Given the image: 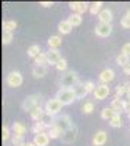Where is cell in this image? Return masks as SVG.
<instances>
[{
    "label": "cell",
    "instance_id": "1",
    "mask_svg": "<svg viewBox=\"0 0 130 146\" xmlns=\"http://www.w3.org/2000/svg\"><path fill=\"white\" fill-rule=\"evenodd\" d=\"M42 100V95L41 94H32L29 96H27L25 100H23L22 102V108H23V111H27V113H32L37 107H40V102Z\"/></svg>",
    "mask_w": 130,
    "mask_h": 146
},
{
    "label": "cell",
    "instance_id": "2",
    "mask_svg": "<svg viewBox=\"0 0 130 146\" xmlns=\"http://www.w3.org/2000/svg\"><path fill=\"white\" fill-rule=\"evenodd\" d=\"M78 83H79L78 73H76V72H73V70L66 72L64 75L62 76V79H60V85H62V88H66V89H73Z\"/></svg>",
    "mask_w": 130,
    "mask_h": 146
},
{
    "label": "cell",
    "instance_id": "3",
    "mask_svg": "<svg viewBox=\"0 0 130 146\" xmlns=\"http://www.w3.org/2000/svg\"><path fill=\"white\" fill-rule=\"evenodd\" d=\"M56 98L63 104V107H64V105H69V104H72L73 101L78 100L75 91H73V89H66V88H60V89H58L57 94H56Z\"/></svg>",
    "mask_w": 130,
    "mask_h": 146
},
{
    "label": "cell",
    "instance_id": "4",
    "mask_svg": "<svg viewBox=\"0 0 130 146\" xmlns=\"http://www.w3.org/2000/svg\"><path fill=\"white\" fill-rule=\"evenodd\" d=\"M62 107H63V104L58 101L57 98H51V100H48V101L45 102L44 110H45V113H47V114L56 115V114H58V113L62 111Z\"/></svg>",
    "mask_w": 130,
    "mask_h": 146
},
{
    "label": "cell",
    "instance_id": "5",
    "mask_svg": "<svg viewBox=\"0 0 130 146\" xmlns=\"http://www.w3.org/2000/svg\"><path fill=\"white\" fill-rule=\"evenodd\" d=\"M54 126H56L58 130H60L62 133H64V131H67L70 127L73 126V123H72V120H70L69 115L63 114V115H60V117H57V118H56Z\"/></svg>",
    "mask_w": 130,
    "mask_h": 146
},
{
    "label": "cell",
    "instance_id": "6",
    "mask_svg": "<svg viewBox=\"0 0 130 146\" xmlns=\"http://www.w3.org/2000/svg\"><path fill=\"white\" fill-rule=\"evenodd\" d=\"M22 82H23V78H22V73L21 72H10L9 75L6 76V83L9 85L10 88L21 86Z\"/></svg>",
    "mask_w": 130,
    "mask_h": 146
},
{
    "label": "cell",
    "instance_id": "7",
    "mask_svg": "<svg viewBox=\"0 0 130 146\" xmlns=\"http://www.w3.org/2000/svg\"><path fill=\"white\" fill-rule=\"evenodd\" d=\"M108 95H110V88H108V85H98V86L95 88V91H94V96H95V100L98 101H102L105 98H108Z\"/></svg>",
    "mask_w": 130,
    "mask_h": 146
},
{
    "label": "cell",
    "instance_id": "8",
    "mask_svg": "<svg viewBox=\"0 0 130 146\" xmlns=\"http://www.w3.org/2000/svg\"><path fill=\"white\" fill-rule=\"evenodd\" d=\"M111 32H113V25H111V23L99 22L98 25H97V28H95V34H97L98 36H102V38L108 36Z\"/></svg>",
    "mask_w": 130,
    "mask_h": 146
},
{
    "label": "cell",
    "instance_id": "9",
    "mask_svg": "<svg viewBox=\"0 0 130 146\" xmlns=\"http://www.w3.org/2000/svg\"><path fill=\"white\" fill-rule=\"evenodd\" d=\"M89 6L91 5H88L86 2H70L69 3V7L73 10V13H79V15L85 13V12L89 9Z\"/></svg>",
    "mask_w": 130,
    "mask_h": 146
},
{
    "label": "cell",
    "instance_id": "10",
    "mask_svg": "<svg viewBox=\"0 0 130 146\" xmlns=\"http://www.w3.org/2000/svg\"><path fill=\"white\" fill-rule=\"evenodd\" d=\"M76 135H78V129H76V126L73 124L67 131L63 133V136H62L63 143H67V145H69V143H73V142L76 140Z\"/></svg>",
    "mask_w": 130,
    "mask_h": 146
},
{
    "label": "cell",
    "instance_id": "11",
    "mask_svg": "<svg viewBox=\"0 0 130 146\" xmlns=\"http://www.w3.org/2000/svg\"><path fill=\"white\" fill-rule=\"evenodd\" d=\"M111 108L114 110L117 114L121 115V113H124L127 110V101H124L121 98H114L113 102H111Z\"/></svg>",
    "mask_w": 130,
    "mask_h": 146
},
{
    "label": "cell",
    "instance_id": "12",
    "mask_svg": "<svg viewBox=\"0 0 130 146\" xmlns=\"http://www.w3.org/2000/svg\"><path fill=\"white\" fill-rule=\"evenodd\" d=\"M98 78H99V82H101L102 85H108L111 80H114L115 73H114L113 69H105V70H102V72L99 73Z\"/></svg>",
    "mask_w": 130,
    "mask_h": 146
},
{
    "label": "cell",
    "instance_id": "13",
    "mask_svg": "<svg viewBox=\"0 0 130 146\" xmlns=\"http://www.w3.org/2000/svg\"><path fill=\"white\" fill-rule=\"evenodd\" d=\"M107 139H108L107 131L99 130V131H97L95 135H94L92 145H94V146H102V145H105V143H107Z\"/></svg>",
    "mask_w": 130,
    "mask_h": 146
},
{
    "label": "cell",
    "instance_id": "14",
    "mask_svg": "<svg viewBox=\"0 0 130 146\" xmlns=\"http://www.w3.org/2000/svg\"><path fill=\"white\" fill-rule=\"evenodd\" d=\"M37 146H47L50 143V136L47 131H42V133H38V135H34V140H32Z\"/></svg>",
    "mask_w": 130,
    "mask_h": 146
},
{
    "label": "cell",
    "instance_id": "15",
    "mask_svg": "<svg viewBox=\"0 0 130 146\" xmlns=\"http://www.w3.org/2000/svg\"><path fill=\"white\" fill-rule=\"evenodd\" d=\"M60 60H62V56L58 53V50H48L47 51V62H48V64L56 66Z\"/></svg>",
    "mask_w": 130,
    "mask_h": 146
},
{
    "label": "cell",
    "instance_id": "16",
    "mask_svg": "<svg viewBox=\"0 0 130 146\" xmlns=\"http://www.w3.org/2000/svg\"><path fill=\"white\" fill-rule=\"evenodd\" d=\"M12 131H13V135L25 137V135H27V126L23 123H21V121H15V123L12 124Z\"/></svg>",
    "mask_w": 130,
    "mask_h": 146
},
{
    "label": "cell",
    "instance_id": "17",
    "mask_svg": "<svg viewBox=\"0 0 130 146\" xmlns=\"http://www.w3.org/2000/svg\"><path fill=\"white\" fill-rule=\"evenodd\" d=\"M73 91H75V94H76V98H78V100H84L85 96L88 95V91H86V88H85V83H80V82L73 88Z\"/></svg>",
    "mask_w": 130,
    "mask_h": 146
},
{
    "label": "cell",
    "instance_id": "18",
    "mask_svg": "<svg viewBox=\"0 0 130 146\" xmlns=\"http://www.w3.org/2000/svg\"><path fill=\"white\" fill-rule=\"evenodd\" d=\"M98 19H99V22H104V23H111V21H113V12L110 9H102L101 13L98 15Z\"/></svg>",
    "mask_w": 130,
    "mask_h": 146
},
{
    "label": "cell",
    "instance_id": "19",
    "mask_svg": "<svg viewBox=\"0 0 130 146\" xmlns=\"http://www.w3.org/2000/svg\"><path fill=\"white\" fill-rule=\"evenodd\" d=\"M47 44H48L50 50H58V47L62 45V36H58V35H53V36H50V38H48Z\"/></svg>",
    "mask_w": 130,
    "mask_h": 146
},
{
    "label": "cell",
    "instance_id": "20",
    "mask_svg": "<svg viewBox=\"0 0 130 146\" xmlns=\"http://www.w3.org/2000/svg\"><path fill=\"white\" fill-rule=\"evenodd\" d=\"M29 115H31V118H32L34 121H41V120H42V117L45 115V110L40 105V107L35 108V110H34V111H32Z\"/></svg>",
    "mask_w": 130,
    "mask_h": 146
},
{
    "label": "cell",
    "instance_id": "21",
    "mask_svg": "<svg viewBox=\"0 0 130 146\" xmlns=\"http://www.w3.org/2000/svg\"><path fill=\"white\" fill-rule=\"evenodd\" d=\"M72 29H73V27L70 25V22L66 19V21H62L60 23H58V31H60L63 35H67V34H70L72 32Z\"/></svg>",
    "mask_w": 130,
    "mask_h": 146
},
{
    "label": "cell",
    "instance_id": "22",
    "mask_svg": "<svg viewBox=\"0 0 130 146\" xmlns=\"http://www.w3.org/2000/svg\"><path fill=\"white\" fill-rule=\"evenodd\" d=\"M32 75H34V78H44L45 75H47V67L45 66H35L34 69H32Z\"/></svg>",
    "mask_w": 130,
    "mask_h": 146
},
{
    "label": "cell",
    "instance_id": "23",
    "mask_svg": "<svg viewBox=\"0 0 130 146\" xmlns=\"http://www.w3.org/2000/svg\"><path fill=\"white\" fill-rule=\"evenodd\" d=\"M18 28L16 21H5L3 22V32H13Z\"/></svg>",
    "mask_w": 130,
    "mask_h": 146
},
{
    "label": "cell",
    "instance_id": "24",
    "mask_svg": "<svg viewBox=\"0 0 130 146\" xmlns=\"http://www.w3.org/2000/svg\"><path fill=\"white\" fill-rule=\"evenodd\" d=\"M115 114H117V113L114 111V110H113L111 107H105V108L102 110V111H101V117H102L104 120H108V121H110Z\"/></svg>",
    "mask_w": 130,
    "mask_h": 146
},
{
    "label": "cell",
    "instance_id": "25",
    "mask_svg": "<svg viewBox=\"0 0 130 146\" xmlns=\"http://www.w3.org/2000/svg\"><path fill=\"white\" fill-rule=\"evenodd\" d=\"M67 21L70 22V25H72V27H79L80 23H82V15H79V13H72V15L67 18Z\"/></svg>",
    "mask_w": 130,
    "mask_h": 146
},
{
    "label": "cell",
    "instance_id": "26",
    "mask_svg": "<svg viewBox=\"0 0 130 146\" xmlns=\"http://www.w3.org/2000/svg\"><path fill=\"white\" fill-rule=\"evenodd\" d=\"M45 129H47V126L42 123V121H35L31 130H32V133H34V135H38V133H42V131H45Z\"/></svg>",
    "mask_w": 130,
    "mask_h": 146
},
{
    "label": "cell",
    "instance_id": "27",
    "mask_svg": "<svg viewBox=\"0 0 130 146\" xmlns=\"http://www.w3.org/2000/svg\"><path fill=\"white\" fill-rule=\"evenodd\" d=\"M27 53H28V56H29L31 58H35V57L41 53V47H40L38 44H34V45H31V47L28 48Z\"/></svg>",
    "mask_w": 130,
    "mask_h": 146
},
{
    "label": "cell",
    "instance_id": "28",
    "mask_svg": "<svg viewBox=\"0 0 130 146\" xmlns=\"http://www.w3.org/2000/svg\"><path fill=\"white\" fill-rule=\"evenodd\" d=\"M108 123H110V126L111 127H114V129H119V127H121L123 126V121H121V115L120 114H115L110 121H108Z\"/></svg>",
    "mask_w": 130,
    "mask_h": 146
},
{
    "label": "cell",
    "instance_id": "29",
    "mask_svg": "<svg viewBox=\"0 0 130 146\" xmlns=\"http://www.w3.org/2000/svg\"><path fill=\"white\" fill-rule=\"evenodd\" d=\"M35 60V64L37 66H45V64H48V62H47V53H40L37 57L34 58Z\"/></svg>",
    "mask_w": 130,
    "mask_h": 146
},
{
    "label": "cell",
    "instance_id": "30",
    "mask_svg": "<svg viewBox=\"0 0 130 146\" xmlns=\"http://www.w3.org/2000/svg\"><path fill=\"white\" fill-rule=\"evenodd\" d=\"M42 123L47 126V129H50V127H53L54 126V123H56V118H54V115H51V114H47L45 113V115L42 117Z\"/></svg>",
    "mask_w": 130,
    "mask_h": 146
},
{
    "label": "cell",
    "instance_id": "31",
    "mask_svg": "<svg viewBox=\"0 0 130 146\" xmlns=\"http://www.w3.org/2000/svg\"><path fill=\"white\" fill-rule=\"evenodd\" d=\"M47 133H48L50 139H60V137L63 136V133H62L60 130H58V129H57L56 126L50 127V129H48V131H47Z\"/></svg>",
    "mask_w": 130,
    "mask_h": 146
},
{
    "label": "cell",
    "instance_id": "32",
    "mask_svg": "<svg viewBox=\"0 0 130 146\" xmlns=\"http://www.w3.org/2000/svg\"><path fill=\"white\" fill-rule=\"evenodd\" d=\"M101 7H102V2H94V3L89 6V12H91L92 15H97V13L99 15L101 10H102Z\"/></svg>",
    "mask_w": 130,
    "mask_h": 146
},
{
    "label": "cell",
    "instance_id": "33",
    "mask_svg": "<svg viewBox=\"0 0 130 146\" xmlns=\"http://www.w3.org/2000/svg\"><path fill=\"white\" fill-rule=\"evenodd\" d=\"M115 62H117V64H119V66H123V67H124L126 64H129V63H130V60H129V56H126V54L120 53L119 56H117Z\"/></svg>",
    "mask_w": 130,
    "mask_h": 146
},
{
    "label": "cell",
    "instance_id": "34",
    "mask_svg": "<svg viewBox=\"0 0 130 146\" xmlns=\"http://www.w3.org/2000/svg\"><path fill=\"white\" fill-rule=\"evenodd\" d=\"M94 108H95L94 102L88 101V102H85V104H84V107H82V113H84V114H91V113L94 111Z\"/></svg>",
    "mask_w": 130,
    "mask_h": 146
},
{
    "label": "cell",
    "instance_id": "35",
    "mask_svg": "<svg viewBox=\"0 0 130 146\" xmlns=\"http://www.w3.org/2000/svg\"><path fill=\"white\" fill-rule=\"evenodd\" d=\"M127 92V88H126V83L124 85H119L115 88V98H121V96Z\"/></svg>",
    "mask_w": 130,
    "mask_h": 146
},
{
    "label": "cell",
    "instance_id": "36",
    "mask_svg": "<svg viewBox=\"0 0 130 146\" xmlns=\"http://www.w3.org/2000/svg\"><path fill=\"white\" fill-rule=\"evenodd\" d=\"M12 143H13V146H22V145H25L23 137L22 136H18V135H12Z\"/></svg>",
    "mask_w": 130,
    "mask_h": 146
},
{
    "label": "cell",
    "instance_id": "37",
    "mask_svg": "<svg viewBox=\"0 0 130 146\" xmlns=\"http://www.w3.org/2000/svg\"><path fill=\"white\" fill-rule=\"evenodd\" d=\"M12 40H13V34H12V32H3L2 41H3V44H5V45L10 44V42H12Z\"/></svg>",
    "mask_w": 130,
    "mask_h": 146
},
{
    "label": "cell",
    "instance_id": "38",
    "mask_svg": "<svg viewBox=\"0 0 130 146\" xmlns=\"http://www.w3.org/2000/svg\"><path fill=\"white\" fill-rule=\"evenodd\" d=\"M56 69H57L58 72H66V70H67V62H66V58H62L60 62L56 64Z\"/></svg>",
    "mask_w": 130,
    "mask_h": 146
},
{
    "label": "cell",
    "instance_id": "39",
    "mask_svg": "<svg viewBox=\"0 0 130 146\" xmlns=\"http://www.w3.org/2000/svg\"><path fill=\"white\" fill-rule=\"evenodd\" d=\"M10 137H12V135H10V129H9L7 126H3V129H2V139H3V142L9 140Z\"/></svg>",
    "mask_w": 130,
    "mask_h": 146
},
{
    "label": "cell",
    "instance_id": "40",
    "mask_svg": "<svg viewBox=\"0 0 130 146\" xmlns=\"http://www.w3.org/2000/svg\"><path fill=\"white\" fill-rule=\"evenodd\" d=\"M85 88H86L88 94H91V92L94 94V91H95L97 86H95V83H94L92 80H86V82H85Z\"/></svg>",
    "mask_w": 130,
    "mask_h": 146
},
{
    "label": "cell",
    "instance_id": "41",
    "mask_svg": "<svg viewBox=\"0 0 130 146\" xmlns=\"http://www.w3.org/2000/svg\"><path fill=\"white\" fill-rule=\"evenodd\" d=\"M120 25H121L123 28H126V29H129V28H130V18H129L127 15H124V16L121 18V21H120Z\"/></svg>",
    "mask_w": 130,
    "mask_h": 146
},
{
    "label": "cell",
    "instance_id": "42",
    "mask_svg": "<svg viewBox=\"0 0 130 146\" xmlns=\"http://www.w3.org/2000/svg\"><path fill=\"white\" fill-rule=\"evenodd\" d=\"M121 53L130 57V42H126V44L123 45V48H121Z\"/></svg>",
    "mask_w": 130,
    "mask_h": 146
},
{
    "label": "cell",
    "instance_id": "43",
    "mask_svg": "<svg viewBox=\"0 0 130 146\" xmlns=\"http://www.w3.org/2000/svg\"><path fill=\"white\" fill-rule=\"evenodd\" d=\"M123 72H124V75L130 76V63H129V64H126V66L123 67Z\"/></svg>",
    "mask_w": 130,
    "mask_h": 146
},
{
    "label": "cell",
    "instance_id": "44",
    "mask_svg": "<svg viewBox=\"0 0 130 146\" xmlns=\"http://www.w3.org/2000/svg\"><path fill=\"white\" fill-rule=\"evenodd\" d=\"M40 6H42V7H51L53 6V2H41Z\"/></svg>",
    "mask_w": 130,
    "mask_h": 146
},
{
    "label": "cell",
    "instance_id": "45",
    "mask_svg": "<svg viewBox=\"0 0 130 146\" xmlns=\"http://www.w3.org/2000/svg\"><path fill=\"white\" fill-rule=\"evenodd\" d=\"M126 88H127L126 95H127V98H129V101H130V82H127V83H126Z\"/></svg>",
    "mask_w": 130,
    "mask_h": 146
},
{
    "label": "cell",
    "instance_id": "46",
    "mask_svg": "<svg viewBox=\"0 0 130 146\" xmlns=\"http://www.w3.org/2000/svg\"><path fill=\"white\" fill-rule=\"evenodd\" d=\"M126 113H127V115L130 118V101H127V110H126Z\"/></svg>",
    "mask_w": 130,
    "mask_h": 146
},
{
    "label": "cell",
    "instance_id": "47",
    "mask_svg": "<svg viewBox=\"0 0 130 146\" xmlns=\"http://www.w3.org/2000/svg\"><path fill=\"white\" fill-rule=\"evenodd\" d=\"M23 146H37V145H35L34 142H27V143L23 145Z\"/></svg>",
    "mask_w": 130,
    "mask_h": 146
},
{
    "label": "cell",
    "instance_id": "48",
    "mask_svg": "<svg viewBox=\"0 0 130 146\" xmlns=\"http://www.w3.org/2000/svg\"><path fill=\"white\" fill-rule=\"evenodd\" d=\"M127 16H129V18H130V9H129V10H127Z\"/></svg>",
    "mask_w": 130,
    "mask_h": 146
}]
</instances>
